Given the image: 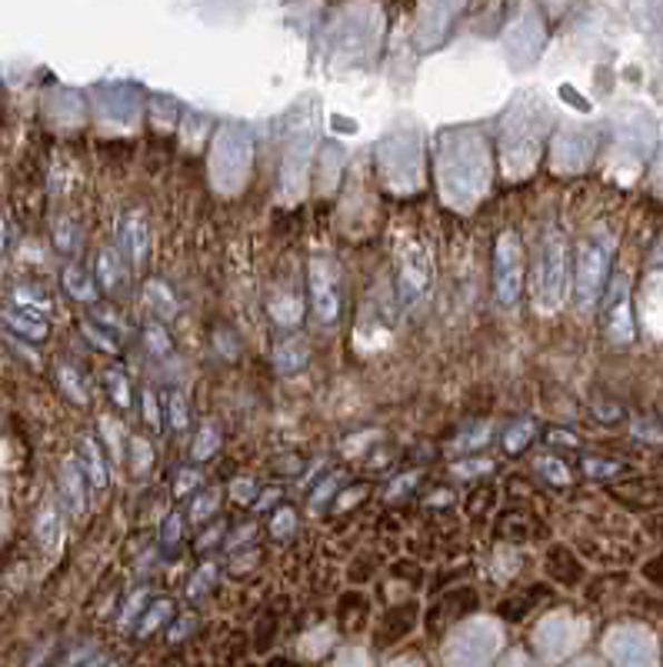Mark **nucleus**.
<instances>
[{"label":"nucleus","instance_id":"4c0bfd02","mask_svg":"<svg viewBox=\"0 0 663 667\" xmlns=\"http://www.w3.org/2000/svg\"><path fill=\"white\" fill-rule=\"evenodd\" d=\"M37 538H40V545H43L47 551L57 545V538H60V521H57V511H53V508H43V511H40V518H37Z\"/></svg>","mask_w":663,"mask_h":667},{"label":"nucleus","instance_id":"b1692460","mask_svg":"<svg viewBox=\"0 0 663 667\" xmlns=\"http://www.w3.org/2000/svg\"><path fill=\"white\" fill-rule=\"evenodd\" d=\"M83 478L87 474H83L80 464L63 461V468H60V494H63V501H67V508L73 514H80L87 508V484H83Z\"/></svg>","mask_w":663,"mask_h":667},{"label":"nucleus","instance_id":"a878e982","mask_svg":"<svg viewBox=\"0 0 663 667\" xmlns=\"http://www.w3.org/2000/svg\"><path fill=\"white\" fill-rule=\"evenodd\" d=\"M63 291H67L73 301H83V304L97 301V284H93V277H90L80 264H67V267H63Z\"/></svg>","mask_w":663,"mask_h":667},{"label":"nucleus","instance_id":"bb28decb","mask_svg":"<svg viewBox=\"0 0 663 667\" xmlns=\"http://www.w3.org/2000/svg\"><path fill=\"white\" fill-rule=\"evenodd\" d=\"M3 321H7V327H13L17 334H23V337H30V341H43V337H47V324H43V317L33 314V311H7Z\"/></svg>","mask_w":663,"mask_h":667},{"label":"nucleus","instance_id":"c85d7f7f","mask_svg":"<svg viewBox=\"0 0 663 667\" xmlns=\"http://www.w3.org/2000/svg\"><path fill=\"white\" fill-rule=\"evenodd\" d=\"M80 468H83V474H87V481H90L93 488H103V484H107V471H103L100 448H97L90 438L80 441Z\"/></svg>","mask_w":663,"mask_h":667},{"label":"nucleus","instance_id":"ea45409f","mask_svg":"<svg viewBox=\"0 0 663 667\" xmlns=\"http://www.w3.org/2000/svg\"><path fill=\"white\" fill-rule=\"evenodd\" d=\"M491 441V424L484 421V424H474L467 434H461L457 441H454V448L457 451H477V448H484Z\"/></svg>","mask_w":663,"mask_h":667},{"label":"nucleus","instance_id":"4468645a","mask_svg":"<svg viewBox=\"0 0 663 667\" xmlns=\"http://www.w3.org/2000/svg\"><path fill=\"white\" fill-rule=\"evenodd\" d=\"M597 154V130L591 127H577V124H564L554 134L551 144V167L557 174H581L591 167Z\"/></svg>","mask_w":663,"mask_h":667},{"label":"nucleus","instance_id":"aec40b11","mask_svg":"<svg viewBox=\"0 0 663 667\" xmlns=\"http://www.w3.org/2000/svg\"><path fill=\"white\" fill-rule=\"evenodd\" d=\"M581 625L571 618V615H554V618H544L534 631V645L544 658H561L567 655L581 638Z\"/></svg>","mask_w":663,"mask_h":667},{"label":"nucleus","instance_id":"603ef678","mask_svg":"<svg viewBox=\"0 0 663 667\" xmlns=\"http://www.w3.org/2000/svg\"><path fill=\"white\" fill-rule=\"evenodd\" d=\"M230 494H234V501H237V504H257V484H254L250 478H244V481H234Z\"/></svg>","mask_w":663,"mask_h":667},{"label":"nucleus","instance_id":"13d9d810","mask_svg":"<svg viewBox=\"0 0 663 667\" xmlns=\"http://www.w3.org/2000/svg\"><path fill=\"white\" fill-rule=\"evenodd\" d=\"M634 434H637V438H647V441H663V431H657V428H644V421L634 424Z\"/></svg>","mask_w":663,"mask_h":667},{"label":"nucleus","instance_id":"3c124183","mask_svg":"<svg viewBox=\"0 0 663 667\" xmlns=\"http://www.w3.org/2000/svg\"><path fill=\"white\" fill-rule=\"evenodd\" d=\"M214 578H217V568H214V565H204V568L194 575V581H190L187 595H190V598H200V595L210 588V581H214Z\"/></svg>","mask_w":663,"mask_h":667},{"label":"nucleus","instance_id":"2f4dec72","mask_svg":"<svg viewBox=\"0 0 663 667\" xmlns=\"http://www.w3.org/2000/svg\"><path fill=\"white\" fill-rule=\"evenodd\" d=\"M534 434H537V424H534V421H514V424L507 428V434H504L507 454H521V451L534 441Z\"/></svg>","mask_w":663,"mask_h":667},{"label":"nucleus","instance_id":"393cba45","mask_svg":"<svg viewBox=\"0 0 663 667\" xmlns=\"http://www.w3.org/2000/svg\"><path fill=\"white\" fill-rule=\"evenodd\" d=\"M344 147L340 144H324V150H320V190L324 194H330L337 184H340V167H344Z\"/></svg>","mask_w":663,"mask_h":667},{"label":"nucleus","instance_id":"0e129e2a","mask_svg":"<svg viewBox=\"0 0 663 667\" xmlns=\"http://www.w3.org/2000/svg\"><path fill=\"white\" fill-rule=\"evenodd\" d=\"M451 501H454V498H451V491H437V494H434L427 504H434V508H447Z\"/></svg>","mask_w":663,"mask_h":667},{"label":"nucleus","instance_id":"8fccbe9b","mask_svg":"<svg viewBox=\"0 0 663 667\" xmlns=\"http://www.w3.org/2000/svg\"><path fill=\"white\" fill-rule=\"evenodd\" d=\"M144 421H147L154 431L164 428V418H160V398H157L154 391H144Z\"/></svg>","mask_w":663,"mask_h":667},{"label":"nucleus","instance_id":"cd10ccee","mask_svg":"<svg viewBox=\"0 0 663 667\" xmlns=\"http://www.w3.org/2000/svg\"><path fill=\"white\" fill-rule=\"evenodd\" d=\"M300 314H304V304H300V297H294V294H274L270 297V317L280 324V327H294V324H300Z\"/></svg>","mask_w":663,"mask_h":667},{"label":"nucleus","instance_id":"9d476101","mask_svg":"<svg viewBox=\"0 0 663 667\" xmlns=\"http://www.w3.org/2000/svg\"><path fill=\"white\" fill-rule=\"evenodd\" d=\"M547 43V30L541 20V10L534 3H521L517 13L504 27V50L514 70H527L537 63L541 50Z\"/></svg>","mask_w":663,"mask_h":667},{"label":"nucleus","instance_id":"1a4fd4ad","mask_svg":"<svg viewBox=\"0 0 663 667\" xmlns=\"http://www.w3.org/2000/svg\"><path fill=\"white\" fill-rule=\"evenodd\" d=\"M611 127H614V157L617 160H634V164L651 160V154L657 147V120L647 107L624 104L621 110H614Z\"/></svg>","mask_w":663,"mask_h":667},{"label":"nucleus","instance_id":"79ce46f5","mask_svg":"<svg viewBox=\"0 0 663 667\" xmlns=\"http://www.w3.org/2000/svg\"><path fill=\"white\" fill-rule=\"evenodd\" d=\"M217 504H220V494H217V491L197 494V498H194V508H190V521H194V524L207 521L210 514H217Z\"/></svg>","mask_w":663,"mask_h":667},{"label":"nucleus","instance_id":"864d4df0","mask_svg":"<svg viewBox=\"0 0 663 667\" xmlns=\"http://www.w3.org/2000/svg\"><path fill=\"white\" fill-rule=\"evenodd\" d=\"M340 484V474H330L327 478V484H320L317 491H314V498H310V504L314 508H320V501H330V494H334V488Z\"/></svg>","mask_w":663,"mask_h":667},{"label":"nucleus","instance_id":"f03ea898","mask_svg":"<svg viewBox=\"0 0 663 667\" xmlns=\"http://www.w3.org/2000/svg\"><path fill=\"white\" fill-rule=\"evenodd\" d=\"M551 127H554V114L544 94L517 90L501 120V160L511 180H524L534 174Z\"/></svg>","mask_w":663,"mask_h":667},{"label":"nucleus","instance_id":"680f3d73","mask_svg":"<svg viewBox=\"0 0 663 667\" xmlns=\"http://www.w3.org/2000/svg\"><path fill=\"white\" fill-rule=\"evenodd\" d=\"M220 531H224V524L210 528V534H207V538H200V545H197V548H200V551H207V548H210L214 541H220Z\"/></svg>","mask_w":663,"mask_h":667},{"label":"nucleus","instance_id":"4be33fe9","mask_svg":"<svg viewBox=\"0 0 663 667\" xmlns=\"http://www.w3.org/2000/svg\"><path fill=\"white\" fill-rule=\"evenodd\" d=\"M97 281L107 294H120L127 287V264L120 261L117 247H103L97 254Z\"/></svg>","mask_w":663,"mask_h":667},{"label":"nucleus","instance_id":"a211bd4d","mask_svg":"<svg viewBox=\"0 0 663 667\" xmlns=\"http://www.w3.org/2000/svg\"><path fill=\"white\" fill-rule=\"evenodd\" d=\"M607 655L617 667H654V641L641 628H614L607 635Z\"/></svg>","mask_w":663,"mask_h":667},{"label":"nucleus","instance_id":"09e8293b","mask_svg":"<svg viewBox=\"0 0 663 667\" xmlns=\"http://www.w3.org/2000/svg\"><path fill=\"white\" fill-rule=\"evenodd\" d=\"M584 471H587L591 478H601V481H607V478H617V474L624 471V464H617V461H597V458H591V461L584 464Z\"/></svg>","mask_w":663,"mask_h":667},{"label":"nucleus","instance_id":"0eeeda50","mask_svg":"<svg viewBox=\"0 0 663 667\" xmlns=\"http://www.w3.org/2000/svg\"><path fill=\"white\" fill-rule=\"evenodd\" d=\"M254 167V137L247 124H224L210 147V184L217 194L234 197L247 187Z\"/></svg>","mask_w":663,"mask_h":667},{"label":"nucleus","instance_id":"f257e3e1","mask_svg":"<svg viewBox=\"0 0 663 667\" xmlns=\"http://www.w3.org/2000/svg\"><path fill=\"white\" fill-rule=\"evenodd\" d=\"M437 190L451 210L471 214L491 190V144L477 127H451L437 140Z\"/></svg>","mask_w":663,"mask_h":667},{"label":"nucleus","instance_id":"69168bd1","mask_svg":"<svg viewBox=\"0 0 663 667\" xmlns=\"http://www.w3.org/2000/svg\"><path fill=\"white\" fill-rule=\"evenodd\" d=\"M7 244H10V227L0 220V254H3V247H7Z\"/></svg>","mask_w":663,"mask_h":667},{"label":"nucleus","instance_id":"a18cd8bd","mask_svg":"<svg viewBox=\"0 0 663 667\" xmlns=\"http://www.w3.org/2000/svg\"><path fill=\"white\" fill-rule=\"evenodd\" d=\"M130 454H133V471L137 474H147L150 471V461H154V451L144 438H130Z\"/></svg>","mask_w":663,"mask_h":667},{"label":"nucleus","instance_id":"7ed1b4c3","mask_svg":"<svg viewBox=\"0 0 663 667\" xmlns=\"http://www.w3.org/2000/svg\"><path fill=\"white\" fill-rule=\"evenodd\" d=\"M317 137H320V110H317V100L307 94L287 114L284 157H280V197L284 200L304 197L310 164L317 154Z\"/></svg>","mask_w":663,"mask_h":667},{"label":"nucleus","instance_id":"49530a36","mask_svg":"<svg viewBox=\"0 0 663 667\" xmlns=\"http://www.w3.org/2000/svg\"><path fill=\"white\" fill-rule=\"evenodd\" d=\"M80 331L93 341V347H100V351H117V337L110 334V331H100L93 321H83L80 324Z\"/></svg>","mask_w":663,"mask_h":667},{"label":"nucleus","instance_id":"f8f14e48","mask_svg":"<svg viewBox=\"0 0 663 667\" xmlns=\"http://www.w3.org/2000/svg\"><path fill=\"white\" fill-rule=\"evenodd\" d=\"M524 291V244L517 230H504L494 247V294L504 307H514Z\"/></svg>","mask_w":663,"mask_h":667},{"label":"nucleus","instance_id":"ddd939ff","mask_svg":"<svg viewBox=\"0 0 663 667\" xmlns=\"http://www.w3.org/2000/svg\"><path fill=\"white\" fill-rule=\"evenodd\" d=\"M307 287H310V307L314 317L324 327H334L340 321L344 311V297H340V267L334 257H314L310 271H307Z\"/></svg>","mask_w":663,"mask_h":667},{"label":"nucleus","instance_id":"bf43d9fd","mask_svg":"<svg viewBox=\"0 0 663 667\" xmlns=\"http://www.w3.org/2000/svg\"><path fill=\"white\" fill-rule=\"evenodd\" d=\"M277 498H280V491H277V488H274V491H267V494H260V498H257V504H254V508H257V511H267V508H270V504H274V501H277Z\"/></svg>","mask_w":663,"mask_h":667},{"label":"nucleus","instance_id":"6e6d98bb","mask_svg":"<svg viewBox=\"0 0 663 667\" xmlns=\"http://www.w3.org/2000/svg\"><path fill=\"white\" fill-rule=\"evenodd\" d=\"M414 484H417V474H404V478H400V481H394V488H390V491H387V498H390V501H394V498H400V494H407V491H410V488H414Z\"/></svg>","mask_w":663,"mask_h":667},{"label":"nucleus","instance_id":"37998d69","mask_svg":"<svg viewBox=\"0 0 663 667\" xmlns=\"http://www.w3.org/2000/svg\"><path fill=\"white\" fill-rule=\"evenodd\" d=\"M297 531V514L294 508H277V514L270 518V534L274 538H290Z\"/></svg>","mask_w":663,"mask_h":667},{"label":"nucleus","instance_id":"de8ad7c7","mask_svg":"<svg viewBox=\"0 0 663 667\" xmlns=\"http://www.w3.org/2000/svg\"><path fill=\"white\" fill-rule=\"evenodd\" d=\"M184 518L180 514H170L167 521H164V528H160V545L164 548H177L180 545V538H184Z\"/></svg>","mask_w":663,"mask_h":667},{"label":"nucleus","instance_id":"4d7b16f0","mask_svg":"<svg viewBox=\"0 0 663 667\" xmlns=\"http://www.w3.org/2000/svg\"><path fill=\"white\" fill-rule=\"evenodd\" d=\"M100 424H103V434H107V441H110V454L120 458V438H117V428H113L110 421H100Z\"/></svg>","mask_w":663,"mask_h":667},{"label":"nucleus","instance_id":"7c9ffc66","mask_svg":"<svg viewBox=\"0 0 663 667\" xmlns=\"http://www.w3.org/2000/svg\"><path fill=\"white\" fill-rule=\"evenodd\" d=\"M220 448V424L217 421H204L197 438H194V448H190V458L194 461H207L214 458V451Z\"/></svg>","mask_w":663,"mask_h":667},{"label":"nucleus","instance_id":"c9c22d12","mask_svg":"<svg viewBox=\"0 0 663 667\" xmlns=\"http://www.w3.org/2000/svg\"><path fill=\"white\" fill-rule=\"evenodd\" d=\"M170 611H174V605L170 601H154L150 608H147V615H144V621H140V628H137V635L140 638H147V635H154L160 625H167V618H170Z\"/></svg>","mask_w":663,"mask_h":667},{"label":"nucleus","instance_id":"a19ab883","mask_svg":"<svg viewBox=\"0 0 663 667\" xmlns=\"http://www.w3.org/2000/svg\"><path fill=\"white\" fill-rule=\"evenodd\" d=\"M491 471H494V461H487V458H477V461H457V464L451 468V474L461 478V481L484 478V474H491Z\"/></svg>","mask_w":663,"mask_h":667},{"label":"nucleus","instance_id":"58836bf2","mask_svg":"<svg viewBox=\"0 0 663 667\" xmlns=\"http://www.w3.org/2000/svg\"><path fill=\"white\" fill-rule=\"evenodd\" d=\"M107 391H110V398H113L117 408H130V384H127V377H123L120 367L107 371Z\"/></svg>","mask_w":663,"mask_h":667},{"label":"nucleus","instance_id":"72a5a7b5","mask_svg":"<svg viewBox=\"0 0 663 667\" xmlns=\"http://www.w3.org/2000/svg\"><path fill=\"white\" fill-rule=\"evenodd\" d=\"M57 381H60L63 394H67L73 404H87V388H83L77 367H70V364H57Z\"/></svg>","mask_w":663,"mask_h":667},{"label":"nucleus","instance_id":"e2e57ef3","mask_svg":"<svg viewBox=\"0 0 663 667\" xmlns=\"http://www.w3.org/2000/svg\"><path fill=\"white\" fill-rule=\"evenodd\" d=\"M551 441H554V444H571V448H577V438H574V434H567V431H554V434H551Z\"/></svg>","mask_w":663,"mask_h":667},{"label":"nucleus","instance_id":"e433bc0d","mask_svg":"<svg viewBox=\"0 0 663 667\" xmlns=\"http://www.w3.org/2000/svg\"><path fill=\"white\" fill-rule=\"evenodd\" d=\"M144 341H147V351H150V354H157V357L170 354V334L164 331L160 321H147V324H144Z\"/></svg>","mask_w":663,"mask_h":667},{"label":"nucleus","instance_id":"5701e85b","mask_svg":"<svg viewBox=\"0 0 663 667\" xmlns=\"http://www.w3.org/2000/svg\"><path fill=\"white\" fill-rule=\"evenodd\" d=\"M307 361H310V347H307L304 337H284L274 347V367L280 374H297V371L307 367Z\"/></svg>","mask_w":663,"mask_h":667},{"label":"nucleus","instance_id":"20e7f679","mask_svg":"<svg viewBox=\"0 0 663 667\" xmlns=\"http://www.w3.org/2000/svg\"><path fill=\"white\" fill-rule=\"evenodd\" d=\"M377 174L394 194H417L424 187V134L414 124H394L374 147Z\"/></svg>","mask_w":663,"mask_h":667},{"label":"nucleus","instance_id":"6e6552de","mask_svg":"<svg viewBox=\"0 0 663 667\" xmlns=\"http://www.w3.org/2000/svg\"><path fill=\"white\" fill-rule=\"evenodd\" d=\"M611 261H614V237L607 230H594L581 241L577 261H574V294H577L581 311H591L604 297Z\"/></svg>","mask_w":663,"mask_h":667},{"label":"nucleus","instance_id":"f704fd0d","mask_svg":"<svg viewBox=\"0 0 663 667\" xmlns=\"http://www.w3.org/2000/svg\"><path fill=\"white\" fill-rule=\"evenodd\" d=\"M534 471L537 474H544L551 484H561V488H567L574 478H571V468L564 464V461H557V458H537L534 461Z\"/></svg>","mask_w":663,"mask_h":667},{"label":"nucleus","instance_id":"5fc2aeb1","mask_svg":"<svg viewBox=\"0 0 663 667\" xmlns=\"http://www.w3.org/2000/svg\"><path fill=\"white\" fill-rule=\"evenodd\" d=\"M177 478H180V481H177V498H184L187 491H194V488L200 484V474H197V471H180Z\"/></svg>","mask_w":663,"mask_h":667},{"label":"nucleus","instance_id":"6ab92c4d","mask_svg":"<svg viewBox=\"0 0 663 667\" xmlns=\"http://www.w3.org/2000/svg\"><path fill=\"white\" fill-rule=\"evenodd\" d=\"M604 324H607V334L614 344L627 347L634 344V317H631V284L627 277H617L614 287H611V297H607V307H604Z\"/></svg>","mask_w":663,"mask_h":667},{"label":"nucleus","instance_id":"412c9836","mask_svg":"<svg viewBox=\"0 0 663 667\" xmlns=\"http://www.w3.org/2000/svg\"><path fill=\"white\" fill-rule=\"evenodd\" d=\"M120 251L127 254L130 267H140L144 257H147V244H150V230H147V217L140 210H127L123 220H120Z\"/></svg>","mask_w":663,"mask_h":667},{"label":"nucleus","instance_id":"9b49d317","mask_svg":"<svg viewBox=\"0 0 663 667\" xmlns=\"http://www.w3.org/2000/svg\"><path fill=\"white\" fill-rule=\"evenodd\" d=\"M501 648V628L487 618L467 621L457 628L454 641L447 645V665L451 667H487Z\"/></svg>","mask_w":663,"mask_h":667},{"label":"nucleus","instance_id":"c03bdc74","mask_svg":"<svg viewBox=\"0 0 663 667\" xmlns=\"http://www.w3.org/2000/svg\"><path fill=\"white\" fill-rule=\"evenodd\" d=\"M167 411H170V428L174 431H187V401H184L180 391H174L167 398Z\"/></svg>","mask_w":663,"mask_h":667},{"label":"nucleus","instance_id":"c756f323","mask_svg":"<svg viewBox=\"0 0 663 667\" xmlns=\"http://www.w3.org/2000/svg\"><path fill=\"white\" fill-rule=\"evenodd\" d=\"M147 301H150V307H154V314L157 317H174L177 311H180V304H177V297H174V291L164 284V281H147Z\"/></svg>","mask_w":663,"mask_h":667},{"label":"nucleus","instance_id":"f3484780","mask_svg":"<svg viewBox=\"0 0 663 667\" xmlns=\"http://www.w3.org/2000/svg\"><path fill=\"white\" fill-rule=\"evenodd\" d=\"M461 10H464L461 3H424L420 17H417V30H414V47L420 53L437 50L447 40V33H451L454 20L461 17Z\"/></svg>","mask_w":663,"mask_h":667},{"label":"nucleus","instance_id":"39448f33","mask_svg":"<svg viewBox=\"0 0 663 667\" xmlns=\"http://www.w3.org/2000/svg\"><path fill=\"white\" fill-rule=\"evenodd\" d=\"M531 297L534 311L554 317L571 297V251L557 227H547L537 247L534 274H531Z\"/></svg>","mask_w":663,"mask_h":667},{"label":"nucleus","instance_id":"473e14b6","mask_svg":"<svg viewBox=\"0 0 663 667\" xmlns=\"http://www.w3.org/2000/svg\"><path fill=\"white\" fill-rule=\"evenodd\" d=\"M77 244H80V227H77V220L60 217V220L53 224V247H57L60 254H73Z\"/></svg>","mask_w":663,"mask_h":667},{"label":"nucleus","instance_id":"423d86ee","mask_svg":"<svg viewBox=\"0 0 663 667\" xmlns=\"http://www.w3.org/2000/svg\"><path fill=\"white\" fill-rule=\"evenodd\" d=\"M384 13L374 3L344 7L330 27V60L334 67H364L380 47Z\"/></svg>","mask_w":663,"mask_h":667},{"label":"nucleus","instance_id":"dca6fc26","mask_svg":"<svg viewBox=\"0 0 663 667\" xmlns=\"http://www.w3.org/2000/svg\"><path fill=\"white\" fill-rule=\"evenodd\" d=\"M97 97H100L97 110H100L103 124L127 130L140 120L144 104H140V90L133 84H103V87H97Z\"/></svg>","mask_w":663,"mask_h":667},{"label":"nucleus","instance_id":"052dcab7","mask_svg":"<svg viewBox=\"0 0 663 667\" xmlns=\"http://www.w3.org/2000/svg\"><path fill=\"white\" fill-rule=\"evenodd\" d=\"M561 94H567V97L574 100V107H581V110H591V104H587V100H584V97H581L574 87H561Z\"/></svg>","mask_w":663,"mask_h":667},{"label":"nucleus","instance_id":"2eb2a0df","mask_svg":"<svg viewBox=\"0 0 663 667\" xmlns=\"http://www.w3.org/2000/svg\"><path fill=\"white\" fill-rule=\"evenodd\" d=\"M400 301L407 307L420 304L427 297V287L434 281V264H431V251L420 244V241H404L400 244Z\"/></svg>","mask_w":663,"mask_h":667}]
</instances>
